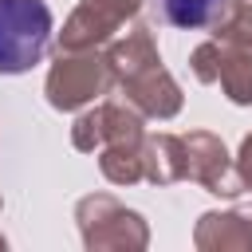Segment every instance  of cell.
<instances>
[{"label":"cell","instance_id":"obj_1","mask_svg":"<svg viewBox=\"0 0 252 252\" xmlns=\"http://www.w3.org/2000/svg\"><path fill=\"white\" fill-rule=\"evenodd\" d=\"M51 12L43 0H0V75H20L43 59Z\"/></svg>","mask_w":252,"mask_h":252},{"label":"cell","instance_id":"obj_2","mask_svg":"<svg viewBox=\"0 0 252 252\" xmlns=\"http://www.w3.org/2000/svg\"><path fill=\"white\" fill-rule=\"evenodd\" d=\"M146 8H150V16L158 20V24H169V28H205L213 16H217V8H220V0H146Z\"/></svg>","mask_w":252,"mask_h":252}]
</instances>
